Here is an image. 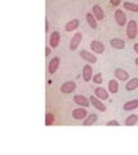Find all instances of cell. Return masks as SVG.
Segmentation results:
<instances>
[{"label": "cell", "mask_w": 138, "mask_h": 155, "mask_svg": "<svg viewBox=\"0 0 138 155\" xmlns=\"http://www.w3.org/2000/svg\"><path fill=\"white\" fill-rule=\"evenodd\" d=\"M137 35H138L137 21H134V19H130V21L127 23V36L129 39H134Z\"/></svg>", "instance_id": "6da1fadb"}, {"label": "cell", "mask_w": 138, "mask_h": 155, "mask_svg": "<svg viewBox=\"0 0 138 155\" xmlns=\"http://www.w3.org/2000/svg\"><path fill=\"white\" fill-rule=\"evenodd\" d=\"M85 109L87 107H82V106H80V107L72 110V118L75 120H84L88 116V111Z\"/></svg>", "instance_id": "7a4b0ae2"}, {"label": "cell", "mask_w": 138, "mask_h": 155, "mask_svg": "<svg viewBox=\"0 0 138 155\" xmlns=\"http://www.w3.org/2000/svg\"><path fill=\"white\" fill-rule=\"evenodd\" d=\"M89 100H90V105H93L98 111H102V113H104V111H106V105H104V104L102 102V100H99L98 97L90 96Z\"/></svg>", "instance_id": "3957f363"}, {"label": "cell", "mask_w": 138, "mask_h": 155, "mask_svg": "<svg viewBox=\"0 0 138 155\" xmlns=\"http://www.w3.org/2000/svg\"><path fill=\"white\" fill-rule=\"evenodd\" d=\"M74 102L78 106H82V107H88L90 105V100L83 94H76V96H74Z\"/></svg>", "instance_id": "277c9868"}, {"label": "cell", "mask_w": 138, "mask_h": 155, "mask_svg": "<svg viewBox=\"0 0 138 155\" xmlns=\"http://www.w3.org/2000/svg\"><path fill=\"white\" fill-rule=\"evenodd\" d=\"M115 19H116V23L119 26L127 25V16L123 9H116L115 11Z\"/></svg>", "instance_id": "5b68a950"}, {"label": "cell", "mask_w": 138, "mask_h": 155, "mask_svg": "<svg viewBox=\"0 0 138 155\" xmlns=\"http://www.w3.org/2000/svg\"><path fill=\"white\" fill-rule=\"evenodd\" d=\"M76 88V83L75 81H65V83L61 85V92L65 94H69V93H72Z\"/></svg>", "instance_id": "8992f818"}, {"label": "cell", "mask_w": 138, "mask_h": 155, "mask_svg": "<svg viewBox=\"0 0 138 155\" xmlns=\"http://www.w3.org/2000/svg\"><path fill=\"white\" fill-rule=\"evenodd\" d=\"M80 57L83 58V60H85L87 62H90V64H96L97 62V57L93 54L92 52H88V51H80Z\"/></svg>", "instance_id": "52a82bcc"}, {"label": "cell", "mask_w": 138, "mask_h": 155, "mask_svg": "<svg viewBox=\"0 0 138 155\" xmlns=\"http://www.w3.org/2000/svg\"><path fill=\"white\" fill-rule=\"evenodd\" d=\"M114 75H115V78L117 80H121V81L129 80V72H127L124 69H120V67H117V69L115 70Z\"/></svg>", "instance_id": "ba28073f"}, {"label": "cell", "mask_w": 138, "mask_h": 155, "mask_svg": "<svg viewBox=\"0 0 138 155\" xmlns=\"http://www.w3.org/2000/svg\"><path fill=\"white\" fill-rule=\"evenodd\" d=\"M90 49H92V52L97 53V54H101V53L104 52V45L99 40H93L90 43Z\"/></svg>", "instance_id": "9c48e42d"}, {"label": "cell", "mask_w": 138, "mask_h": 155, "mask_svg": "<svg viewBox=\"0 0 138 155\" xmlns=\"http://www.w3.org/2000/svg\"><path fill=\"white\" fill-rule=\"evenodd\" d=\"M58 66H59V58L58 57H53L49 61V64H48V72L50 75H53L54 72L57 71V69H58Z\"/></svg>", "instance_id": "30bf717a"}, {"label": "cell", "mask_w": 138, "mask_h": 155, "mask_svg": "<svg viewBox=\"0 0 138 155\" xmlns=\"http://www.w3.org/2000/svg\"><path fill=\"white\" fill-rule=\"evenodd\" d=\"M83 79L85 81H90L93 79V69L89 64H87L83 67Z\"/></svg>", "instance_id": "8fae6325"}, {"label": "cell", "mask_w": 138, "mask_h": 155, "mask_svg": "<svg viewBox=\"0 0 138 155\" xmlns=\"http://www.w3.org/2000/svg\"><path fill=\"white\" fill-rule=\"evenodd\" d=\"M59 39H61V34L58 31H53L49 38V45L52 48H57L59 45Z\"/></svg>", "instance_id": "7c38bea8"}, {"label": "cell", "mask_w": 138, "mask_h": 155, "mask_svg": "<svg viewBox=\"0 0 138 155\" xmlns=\"http://www.w3.org/2000/svg\"><path fill=\"white\" fill-rule=\"evenodd\" d=\"M110 45L115 49H124L125 48V41L120 38H114L110 40Z\"/></svg>", "instance_id": "4fadbf2b"}, {"label": "cell", "mask_w": 138, "mask_h": 155, "mask_svg": "<svg viewBox=\"0 0 138 155\" xmlns=\"http://www.w3.org/2000/svg\"><path fill=\"white\" fill-rule=\"evenodd\" d=\"M80 41H82V34H80V32H76L75 35L72 36V39H71V43H70L71 51L78 49V47H79V44H80Z\"/></svg>", "instance_id": "5bb4252c"}, {"label": "cell", "mask_w": 138, "mask_h": 155, "mask_svg": "<svg viewBox=\"0 0 138 155\" xmlns=\"http://www.w3.org/2000/svg\"><path fill=\"white\" fill-rule=\"evenodd\" d=\"M94 96L98 97V98H99V100H102V101H104V100H107V98H108L107 91L104 89V88H102V87H97V88L94 89Z\"/></svg>", "instance_id": "9a60e30c"}, {"label": "cell", "mask_w": 138, "mask_h": 155, "mask_svg": "<svg viewBox=\"0 0 138 155\" xmlns=\"http://www.w3.org/2000/svg\"><path fill=\"white\" fill-rule=\"evenodd\" d=\"M80 25V21L79 19H72V21H69L67 23H66V26H65V31H67V32H71V31H74L76 30V28L79 27Z\"/></svg>", "instance_id": "2e32d148"}, {"label": "cell", "mask_w": 138, "mask_h": 155, "mask_svg": "<svg viewBox=\"0 0 138 155\" xmlns=\"http://www.w3.org/2000/svg\"><path fill=\"white\" fill-rule=\"evenodd\" d=\"M92 13L94 14V17H96L98 21H101V19H103L104 18V12H103V9L99 7V5H93V8H92Z\"/></svg>", "instance_id": "e0dca14e"}, {"label": "cell", "mask_w": 138, "mask_h": 155, "mask_svg": "<svg viewBox=\"0 0 138 155\" xmlns=\"http://www.w3.org/2000/svg\"><path fill=\"white\" fill-rule=\"evenodd\" d=\"M138 88V78H133V79H129L127 81V84H125V89L127 91H134Z\"/></svg>", "instance_id": "ac0fdd59"}, {"label": "cell", "mask_w": 138, "mask_h": 155, "mask_svg": "<svg viewBox=\"0 0 138 155\" xmlns=\"http://www.w3.org/2000/svg\"><path fill=\"white\" fill-rule=\"evenodd\" d=\"M138 107V100H130L124 104V111H133Z\"/></svg>", "instance_id": "d6986e66"}, {"label": "cell", "mask_w": 138, "mask_h": 155, "mask_svg": "<svg viewBox=\"0 0 138 155\" xmlns=\"http://www.w3.org/2000/svg\"><path fill=\"white\" fill-rule=\"evenodd\" d=\"M85 18H87V21H88L90 27H92V28H97V18L94 17L93 13H87Z\"/></svg>", "instance_id": "ffe728a7"}, {"label": "cell", "mask_w": 138, "mask_h": 155, "mask_svg": "<svg viewBox=\"0 0 138 155\" xmlns=\"http://www.w3.org/2000/svg\"><path fill=\"white\" fill-rule=\"evenodd\" d=\"M97 119H98L97 114H88V116L84 119V125H92L97 122Z\"/></svg>", "instance_id": "44dd1931"}, {"label": "cell", "mask_w": 138, "mask_h": 155, "mask_svg": "<svg viewBox=\"0 0 138 155\" xmlns=\"http://www.w3.org/2000/svg\"><path fill=\"white\" fill-rule=\"evenodd\" d=\"M137 122H138V115L137 114H132V115H129L128 118L125 119V122H124V124L125 125H134V124H137Z\"/></svg>", "instance_id": "7402d4cb"}, {"label": "cell", "mask_w": 138, "mask_h": 155, "mask_svg": "<svg viewBox=\"0 0 138 155\" xmlns=\"http://www.w3.org/2000/svg\"><path fill=\"white\" fill-rule=\"evenodd\" d=\"M108 91H110V93H117L119 91V83L116 80L111 79L110 81H108Z\"/></svg>", "instance_id": "603a6c76"}, {"label": "cell", "mask_w": 138, "mask_h": 155, "mask_svg": "<svg viewBox=\"0 0 138 155\" xmlns=\"http://www.w3.org/2000/svg\"><path fill=\"white\" fill-rule=\"evenodd\" d=\"M124 9H127V11H130V12H136V13H138V4L127 2V3H124Z\"/></svg>", "instance_id": "cb8c5ba5"}, {"label": "cell", "mask_w": 138, "mask_h": 155, "mask_svg": "<svg viewBox=\"0 0 138 155\" xmlns=\"http://www.w3.org/2000/svg\"><path fill=\"white\" fill-rule=\"evenodd\" d=\"M52 124H54V114L48 111L45 114V125H52Z\"/></svg>", "instance_id": "d4e9b609"}, {"label": "cell", "mask_w": 138, "mask_h": 155, "mask_svg": "<svg viewBox=\"0 0 138 155\" xmlns=\"http://www.w3.org/2000/svg\"><path fill=\"white\" fill-rule=\"evenodd\" d=\"M93 83H96V84H102L103 83V80H102V74H101V72H97V74L96 75H93Z\"/></svg>", "instance_id": "484cf974"}, {"label": "cell", "mask_w": 138, "mask_h": 155, "mask_svg": "<svg viewBox=\"0 0 138 155\" xmlns=\"http://www.w3.org/2000/svg\"><path fill=\"white\" fill-rule=\"evenodd\" d=\"M106 125H115V127H117V125H120V124H119L117 120H110V122H107Z\"/></svg>", "instance_id": "4316f807"}, {"label": "cell", "mask_w": 138, "mask_h": 155, "mask_svg": "<svg viewBox=\"0 0 138 155\" xmlns=\"http://www.w3.org/2000/svg\"><path fill=\"white\" fill-rule=\"evenodd\" d=\"M110 3L112 4L114 7H117L119 4H120V0H110Z\"/></svg>", "instance_id": "83f0119b"}, {"label": "cell", "mask_w": 138, "mask_h": 155, "mask_svg": "<svg viewBox=\"0 0 138 155\" xmlns=\"http://www.w3.org/2000/svg\"><path fill=\"white\" fill-rule=\"evenodd\" d=\"M49 31V21H48V18H45V32H48Z\"/></svg>", "instance_id": "f1b7e54d"}, {"label": "cell", "mask_w": 138, "mask_h": 155, "mask_svg": "<svg viewBox=\"0 0 138 155\" xmlns=\"http://www.w3.org/2000/svg\"><path fill=\"white\" fill-rule=\"evenodd\" d=\"M49 54H50V47H47V48H45V56L48 57Z\"/></svg>", "instance_id": "f546056e"}, {"label": "cell", "mask_w": 138, "mask_h": 155, "mask_svg": "<svg viewBox=\"0 0 138 155\" xmlns=\"http://www.w3.org/2000/svg\"><path fill=\"white\" fill-rule=\"evenodd\" d=\"M133 49H134V52L138 54V43H137V44H134V47H133Z\"/></svg>", "instance_id": "4dcf8cb0"}, {"label": "cell", "mask_w": 138, "mask_h": 155, "mask_svg": "<svg viewBox=\"0 0 138 155\" xmlns=\"http://www.w3.org/2000/svg\"><path fill=\"white\" fill-rule=\"evenodd\" d=\"M134 62H136V65L138 66V57H137V58H136V60H134Z\"/></svg>", "instance_id": "1f68e13d"}]
</instances>
